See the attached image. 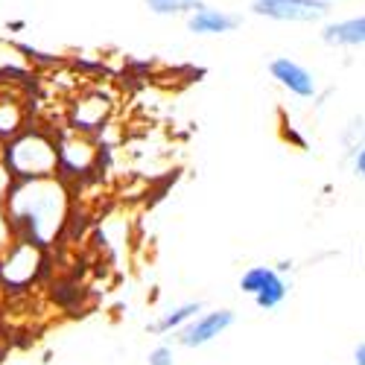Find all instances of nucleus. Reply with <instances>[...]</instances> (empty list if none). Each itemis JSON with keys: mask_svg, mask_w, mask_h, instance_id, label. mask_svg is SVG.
I'll return each instance as SVG.
<instances>
[{"mask_svg": "<svg viewBox=\"0 0 365 365\" xmlns=\"http://www.w3.org/2000/svg\"><path fill=\"white\" fill-rule=\"evenodd\" d=\"M18 237L53 249L73 217V190L62 175L18 178L4 199Z\"/></svg>", "mask_w": 365, "mask_h": 365, "instance_id": "obj_1", "label": "nucleus"}, {"mask_svg": "<svg viewBox=\"0 0 365 365\" xmlns=\"http://www.w3.org/2000/svg\"><path fill=\"white\" fill-rule=\"evenodd\" d=\"M0 161L18 178H47L58 175L56 132L44 126H24L15 138L0 143Z\"/></svg>", "mask_w": 365, "mask_h": 365, "instance_id": "obj_2", "label": "nucleus"}, {"mask_svg": "<svg viewBox=\"0 0 365 365\" xmlns=\"http://www.w3.org/2000/svg\"><path fill=\"white\" fill-rule=\"evenodd\" d=\"M47 252L50 249L38 246V242L18 237L12 246L0 255V292L21 295V292L33 289L47 272Z\"/></svg>", "mask_w": 365, "mask_h": 365, "instance_id": "obj_3", "label": "nucleus"}, {"mask_svg": "<svg viewBox=\"0 0 365 365\" xmlns=\"http://www.w3.org/2000/svg\"><path fill=\"white\" fill-rule=\"evenodd\" d=\"M56 152H58V175L68 185L76 178H88L100 170L103 149L97 143V135H85L71 126H62L56 132Z\"/></svg>", "mask_w": 365, "mask_h": 365, "instance_id": "obj_4", "label": "nucleus"}, {"mask_svg": "<svg viewBox=\"0 0 365 365\" xmlns=\"http://www.w3.org/2000/svg\"><path fill=\"white\" fill-rule=\"evenodd\" d=\"M333 12V0H252V15L275 24H322Z\"/></svg>", "mask_w": 365, "mask_h": 365, "instance_id": "obj_5", "label": "nucleus"}, {"mask_svg": "<svg viewBox=\"0 0 365 365\" xmlns=\"http://www.w3.org/2000/svg\"><path fill=\"white\" fill-rule=\"evenodd\" d=\"M234 324H237V313H234L231 307L202 310L199 316H193L181 330H175L173 339H175L178 348L196 351V348H205V345H210V342H217L222 333H228Z\"/></svg>", "mask_w": 365, "mask_h": 365, "instance_id": "obj_6", "label": "nucleus"}, {"mask_svg": "<svg viewBox=\"0 0 365 365\" xmlns=\"http://www.w3.org/2000/svg\"><path fill=\"white\" fill-rule=\"evenodd\" d=\"M266 71H269L272 79H275V85L284 88L289 97H295V100H316L319 97V79H316V73L307 65H301L298 58H292V56H272Z\"/></svg>", "mask_w": 365, "mask_h": 365, "instance_id": "obj_7", "label": "nucleus"}, {"mask_svg": "<svg viewBox=\"0 0 365 365\" xmlns=\"http://www.w3.org/2000/svg\"><path fill=\"white\" fill-rule=\"evenodd\" d=\"M111 111H114L111 97H106L103 91H88V94H82L71 103L68 126L76 132H85V135H97L111 120Z\"/></svg>", "mask_w": 365, "mask_h": 365, "instance_id": "obj_8", "label": "nucleus"}, {"mask_svg": "<svg viewBox=\"0 0 365 365\" xmlns=\"http://www.w3.org/2000/svg\"><path fill=\"white\" fill-rule=\"evenodd\" d=\"M240 26H242V15L207 6V4H202L196 12L187 15V29L193 36H228V33H237Z\"/></svg>", "mask_w": 365, "mask_h": 365, "instance_id": "obj_9", "label": "nucleus"}, {"mask_svg": "<svg viewBox=\"0 0 365 365\" xmlns=\"http://www.w3.org/2000/svg\"><path fill=\"white\" fill-rule=\"evenodd\" d=\"M322 41L333 50H351V47H365V15L330 21L322 29Z\"/></svg>", "mask_w": 365, "mask_h": 365, "instance_id": "obj_10", "label": "nucleus"}, {"mask_svg": "<svg viewBox=\"0 0 365 365\" xmlns=\"http://www.w3.org/2000/svg\"><path fill=\"white\" fill-rule=\"evenodd\" d=\"M205 307L202 301H185V304H175V307H170L167 313H161L155 322H149V333H155V336H173L175 330L185 327L193 316H199Z\"/></svg>", "mask_w": 365, "mask_h": 365, "instance_id": "obj_11", "label": "nucleus"}, {"mask_svg": "<svg viewBox=\"0 0 365 365\" xmlns=\"http://www.w3.org/2000/svg\"><path fill=\"white\" fill-rule=\"evenodd\" d=\"M26 120H29V111L21 97L0 94V143L15 138L26 126Z\"/></svg>", "mask_w": 365, "mask_h": 365, "instance_id": "obj_12", "label": "nucleus"}, {"mask_svg": "<svg viewBox=\"0 0 365 365\" xmlns=\"http://www.w3.org/2000/svg\"><path fill=\"white\" fill-rule=\"evenodd\" d=\"M289 292H292V281H289V275L287 272H281L278 269V275L272 278L252 301H255V307L257 310H263V313H272V310H278V307H284V301L289 298Z\"/></svg>", "mask_w": 365, "mask_h": 365, "instance_id": "obj_13", "label": "nucleus"}, {"mask_svg": "<svg viewBox=\"0 0 365 365\" xmlns=\"http://www.w3.org/2000/svg\"><path fill=\"white\" fill-rule=\"evenodd\" d=\"M275 275H278V266H272V263H255V266H249V269L240 275L237 287H240L242 295L255 298V295H257L272 278H275Z\"/></svg>", "mask_w": 365, "mask_h": 365, "instance_id": "obj_14", "label": "nucleus"}, {"mask_svg": "<svg viewBox=\"0 0 365 365\" xmlns=\"http://www.w3.org/2000/svg\"><path fill=\"white\" fill-rule=\"evenodd\" d=\"M143 4L158 18H187L202 6V0H143Z\"/></svg>", "mask_w": 365, "mask_h": 365, "instance_id": "obj_15", "label": "nucleus"}, {"mask_svg": "<svg viewBox=\"0 0 365 365\" xmlns=\"http://www.w3.org/2000/svg\"><path fill=\"white\" fill-rule=\"evenodd\" d=\"M365 140V117L359 114V117H354L351 123L345 126V132H342V143H345V149L351 152L354 146H359Z\"/></svg>", "mask_w": 365, "mask_h": 365, "instance_id": "obj_16", "label": "nucleus"}, {"mask_svg": "<svg viewBox=\"0 0 365 365\" xmlns=\"http://www.w3.org/2000/svg\"><path fill=\"white\" fill-rule=\"evenodd\" d=\"M18 240V231H15V225H12V220H9V214H6V207H4V202H0V255H4L12 242Z\"/></svg>", "mask_w": 365, "mask_h": 365, "instance_id": "obj_17", "label": "nucleus"}, {"mask_svg": "<svg viewBox=\"0 0 365 365\" xmlns=\"http://www.w3.org/2000/svg\"><path fill=\"white\" fill-rule=\"evenodd\" d=\"M146 365H175V351H173V345H167V342L155 345V348L146 354Z\"/></svg>", "mask_w": 365, "mask_h": 365, "instance_id": "obj_18", "label": "nucleus"}, {"mask_svg": "<svg viewBox=\"0 0 365 365\" xmlns=\"http://www.w3.org/2000/svg\"><path fill=\"white\" fill-rule=\"evenodd\" d=\"M348 161H351V173L365 181V140L348 152Z\"/></svg>", "mask_w": 365, "mask_h": 365, "instance_id": "obj_19", "label": "nucleus"}, {"mask_svg": "<svg viewBox=\"0 0 365 365\" xmlns=\"http://www.w3.org/2000/svg\"><path fill=\"white\" fill-rule=\"evenodd\" d=\"M348 365H365V342H359L356 348H354V354H351V362Z\"/></svg>", "mask_w": 365, "mask_h": 365, "instance_id": "obj_20", "label": "nucleus"}]
</instances>
